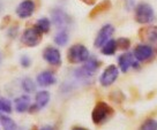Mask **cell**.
<instances>
[{"instance_id": "5b68a950", "label": "cell", "mask_w": 157, "mask_h": 130, "mask_svg": "<svg viewBox=\"0 0 157 130\" xmlns=\"http://www.w3.org/2000/svg\"><path fill=\"white\" fill-rule=\"evenodd\" d=\"M21 40L27 46L34 47V46H36V45H38L40 43V40H42V32L36 27L35 28H28V29H25L23 31Z\"/></svg>"}, {"instance_id": "e0dca14e", "label": "cell", "mask_w": 157, "mask_h": 130, "mask_svg": "<svg viewBox=\"0 0 157 130\" xmlns=\"http://www.w3.org/2000/svg\"><path fill=\"white\" fill-rule=\"evenodd\" d=\"M143 37L144 40H147L149 43H157V27H151L148 28L143 31Z\"/></svg>"}, {"instance_id": "484cf974", "label": "cell", "mask_w": 157, "mask_h": 130, "mask_svg": "<svg viewBox=\"0 0 157 130\" xmlns=\"http://www.w3.org/2000/svg\"><path fill=\"white\" fill-rule=\"evenodd\" d=\"M39 130H54V128L52 125H45V127H42Z\"/></svg>"}, {"instance_id": "8992f818", "label": "cell", "mask_w": 157, "mask_h": 130, "mask_svg": "<svg viewBox=\"0 0 157 130\" xmlns=\"http://www.w3.org/2000/svg\"><path fill=\"white\" fill-rule=\"evenodd\" d=\"M51 17H52L53 24L59 29H65V28L69 27L71 23H72L71 16L66 12H64L63 9H59V8L52 10Z\"/></svg>"}, {"instance_id": "83f0119b", "label": "cell", "mask_w": 157, "mask_h": 130, "mask_svg": "<svg viewBox=\"0 0 157 130\" xmlns=\"http://www.w3.org/2000/svg\"><path fill=\"white\" fill-rule=\"evenodd\" d=\"M1 61H2V55H1V52H0V63H1Z\"/></svg>"}, {"instance_id": "7402d4cb", "label": "cell", "mask_w": 157, "mask_h": 130, "mask_svg": "<svg viewBox=\"0 0 157 130\" xmlns=\"http://www.w3.org/2000/svg\"><path fill=\"white\" fill-rule=\"evenodd\" d=\"M0 112H4V113H10L12 112L10 101L4 98V97H0Z\"/></svg>"}, {"instance_id": "2e32d148", "label": "cell", "mask_w": 157, "mask_h": 130, "mask_svg": "<svg viewBox=\"0 0 157 130\" xmlns=\"http://www.w3.org/2000/svg\"><path fill=\"white\" fill-rule=\"evenodd\" d=\"M0 121H1V124L2 128L5 130H22L19 128V125L15 123L14 121L12 120L10 117L5 115H0Z\"/></svg>"}, {"instance_id": "5bb4252c", "label": "cell", "mask_w": 157, "mask_h": 130, "mask_svg": "<svg viewBox=\"0 0 157 130\" xmlns=\"http://www.w3.org/2000/svg\"><path fill=\"white\" fill-rule=\"evenodd\" d=\"M30 107V97L27 95L19 97L15 99V110L19 113H25Z\"/></svg>"}, {"instance_id": "9a60e30c", "label": "cell", "mask_w": 157, "mask_h": 130, "mask_svg": "<svg viewBox=\"0 0 157 130\" xmlns=\"http://www.w3.org/2000/svg\"><path fill=\"white\" fill-rule=\"evenodd\" d=\"M50 101V93L48 91H39L36 95V104L37 108H44Z\"/></svg>"}, {"instance_id": "d4e9b609", "label": "cell", "mask_w": 157, "mask_h": 130, "mask_svg": "<svg viewBox=\"0 0 157 130\" xmlns=\"http://www.w3.org/2000/svg\"><path fill=\"white\" fill-rule=\"evenodd\" d=\"M20 61H21V65H22V67L23 68H28L30 66V63H31L30 58L29 57H27V55H22Z\"/></svg>"}, {"instance_id": "6da1fadb", "label": "cell", "mask_w": 157, "mask_h": 130, "mask_svg": "<svg viewBox=\"0 0 157 130\" xmlns=\"http://www.w3.org/2000/svg\"><path fill=\"white\" fill-rule=\"evenodd\" d=\"M67 58H68L69 62L72 63H82L86 62L90 58V54H89L88 48L84 45L76 44V45H73L69 47Z\"/></svg>"}, {"instance_id": "ba28073f", "label": "cell", "mask_w": 157, "mask_h": 130, "mask_svg": "<svg viewBox=\"0 0 157 130\" xmlns=\"http://www.w3.org/2000/svg\"><path fill=\"white\" fill-rule=\"evenodd\" d=\"M113 32H114L113 25H111V24H105L97 34V37L95 39V46L97 48H101L102 46H104L110 40Z\"/></svg>"}, {"instance_id": "ffe728a7", "label": "cell", "mask_w": 157, "mask_h": 130, "mask_svg": "<svg viewBox=\"0 0 157 130\" xmlns=\"http://www.w3.org/2000/svg\"><path fill=\"white\" fill-rule=\"evenodd\" d=\"M36 28L40 31V32H49L50 31V28H51V22H50L49 19H46V17H42V19H39L37 21V23H36Z\"/></svg>"}, {"instance_id": "8fae6325", "label": "cell", "mask_w": 157, "mask_h": 130, "mask_svg": "<svg viewBox=\"0 0 157 130\" xmlns=\"http://www.w3.org/2000/svg\"><path fill=\"white\" fill-rule=\"evenodd\" d=\"M35 7H36V5L33 0H23L16 7V14L20 19H27L34 14Z\"/></svg>"}, {"instance_id": "7a4b0ae2", "label": "cell", "mask_w": 157, "mask_h": 130, "mask_svg": "<svg viewBox=\"0 0 157 130\" xmlns=\"http://www.w3.org/2000/svg\"><path fill=\"white\" fill-rule=\"evenodd\" d=\"M101 62L98 61L97 59L93 57L89 58L82 67L78 68L75 70V75L76 77H78L80 80H86V78H90L91 76H94V74L97 72V69L99 68Z\"/></svg>"}, {"instance_id": "44dd1931", "label": "cell", "mask_w": 157, "mask_h": 130, "mask_svg": "<svg viewBox=\"0 0 157 130\" xmlns=\"http://www.w3.org/2000/svg\"><path fill=\"white\" fill-rule=\"evenodd\" d=\"M22 89L25 90V92H33L35 91V89H36V84L34 83V81L31 80V78H25L23 81H22Z\"/></svg>"}, {"instance_id": "277c9868", "label": "cell", "mask_w": 157, "mask_h": 130, "mask_svg": "<svg viewBox=\"0 0 157 130\" xmlns=\"http://www.w3.org/2000/svg\"><path fill=\"white\" fill-rule=\"evenodd\" d=\"M111 114H112V108L109 106L106 102L99 101L97 105L94 107L91 119L96 124H99L106 120Z\"/></svg>"}, {"instance_id": "30bf717a", "label": "cell", "mask_w": 157, "mask_h": 130, "mask_svg": "<svg viewBox=\"0 0 157 130\" xmlns=\"http://www.w3.org/2000/svg\"><path fill=\"white\" fill-rule=\"evenodd\" d=\"M43 59L45 61L52 66H59L61 65V55H60V52H59L58 48L56 47H46L43 51Z\"/></svg>"}, {"instance_id": "9c48e42d", "label": "cell", "mask_w": 157, "mask_h": 130, "mask_svg": "<svg viewBox=\"0 0 157 130\" xmlns=\"http://www.w3.org/2000/svg\"><path fill=\"white\" fill-rule=\"evenodd\" d=\"M133 55L137 61H147V60L154 57V48L148 44L137 45L136 47L134 48Z\"/></svg>"}, {"instance_id": "3957f363", "label": "cell", "mask_w": 157, "mask_h": 130, "mask_svg": "<svg viewBox=\"0 0 157 130\" xmlns=\"http://www.w3.org/2000/svg\"><path fill=\"white\" fill-rule=\"evenodd\" d=\"M155 13L152 7L147 2L139 4L135 8V20L141 24H147L154 21Z\"/></svg>"}, {"instance_id": "d6986e66", "label": "cell", "mask_w": 157, "mask_h": 130, "mask_svg": "<svg viewBox=\"0 0 157 130\" xmlns=\"http://www.w3.org/2000/svg\"><path fill=\"white\" fill-rule=\"evenodd\" d=\"M68 34H67V31H65V30H60L58 34L56 35V37H54V42L57 45L59 46H65L66 44L68 43Z\"/></svg>"}, {"instance_id": "cb8c5ba5", "label": "cell", "mask_w": 157, "mask_h": 130, "mask_svg": "<svg viewBox=\"0 0 157 130\" xmlns=\"http://www.w3.org/2000/svg\"><path fill=\"white\" fill-rule=\"evenodd\" d=\"M117 45H118V47H120L121 50H127V48L129 47V45H131V42H129L128 38L121 37V38H119L117 40Z\"/></svg>"}, {"instance_id": "4fadbf2b", "label": "cell", "mask_w": 157, "mask_h": 130, "mask_svg": "<svg viewBox=\"0 0 157 130\" xmlns=\"http://www.w3.org/2000/svg\"><path fill=\"white\" fill-rule=\"evenodd\" d=\"M56 76L53 75L52 72H49V70H45V72H42L37 76V84L40 85V87H51L56 83Z\"/></svg>"}, {"instance_id": "52a82bcc", "label": "cell", "mask_w": 157, "mask_h": 130, "mask_svg": "<svg viewBox=\"0 0 157 130\" xmlns=\"http://www.w3.org/2000/svg\"><path fill=\"white\" fill-rule=\"evenodd\" d=\"M119 76V70H118V68L116 66H109L104 69L103 74L101 75L99 77V82L101 84L103 85V87H110L111 84L116 82V80L118 78Z\"/></svg>"}, {"instance_id": "7c38bea8", "label": "cell", "mask_w": 157, "mask_h": 130, "mask_svg": "<svg viewBox=\"0 0 157 130\" xmlns=\"http://www.w3.org/2000/svg\"><path fill=\"white\" fill-rule=\"evenodd\" d=\"M119 68L123 72H126L131 67L137 68V63L134 61V55L131 53H124L118 58Z\"/></svg>"}, {"instance_id": "4316f807", "label": "cell", "mask_w": 157, "mask_h": 130, "mask_svg": "<svg viewBox=\"0 0 157 130\" xmlns=\"http://www.w3.org/2000/svg\"><path fill=\"white\" fill-rule=\"evenodd\" d=\"M73 130H87V129H84V128H81V127H75V128H73Z\"/></svg>"}, {"instance_id": "ac0fdd59", "label": "cell", "mask_w": 157, "mask_h": 130, "mask_svg": "<svg viewBox=\"0 0 157 130\" xmlns=\"http://www.w3.org/2000/svg\"><path fill=\"white\" fill-rule=\"evenodd\" d=\"M117 40H113V39H110L108 43L105 44L102 48V53L105 54V55H112V54L116 53L117 51Z\"/></svg>"}, {"instance_id": "603a6c76", "label": "cell", "mask_w": 157, "mask_h": 130, "mask_svg": "<svg viewBox=\"0 0 157 130\" xmlns=\"http://www.w3.org/2000/svg\"><path fill=\"white\" fill-rule=\"evenodd\" d=\"M140 130H157V121L154 119H148L143 122Z\"/></svg>"}]
</instances>
